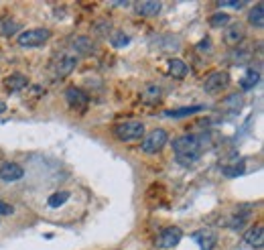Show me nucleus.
<instances>
[{"mask_svg":"<svg viewBox=\"0 0 264 250\" xmlns=\"http://www.w3.org/2000/svg\"><path fill=\"white\" fill-rule=\"evenodd\" d=\"M232 23L230 15H226V12H216V15L210 17V26L212 29H221V26H228Z\"/></svg>","mask_w":264,"mask_h":250,"instance_id":"nucleus-21","label":"nucleus"},{"mask_svg":"<svg viewBox=\"0 0 264 250\" xmlns=\"http://www.w3.org/2000/svg\"><path fill=\"white\" fill-rule=\"evenodd\" d=\"M51 39V31L37 26V29H26L17 37V43L21 47H41Z\"/></svg>","mask_w":264,"mask_h":250,"instance_id":"nucleus-3","label":"nucleus"},{"mask_svg":"<svg viewBox=\"0 0 264 250\" xmlns=\"http://www.w3.org/2000/svg\"><path fill=\"white\" fill-rule=\"evenodd\" d=\"M110 26H112V25H110V21H98V23H94V31L96 33H98V35H102V37H108L110 35Z\"/></svg>","mask_w":264,"mask_h":250,"instance_id":"nucleus-27","label":"nucleus"},{"mask_svg":"<svg viewBox=\"0 0 264 250\" xmlns=\"http://www.w3.org/2000/svg\"><path fill=\"white\" fill-rule=\"evenodd\" d=\"M219 6H224V8H236V10H240V8H244L248 2H244V0H221V2H217Z\"/></svg>","mask_w":264,"mask_h":250,"instance_id":"nucleus-28","label":"nucleus"},{"mask_svg":"<svg viewBox=\"0 0 264 250\" xmlns=\"http://www.w3.org/2000/svg\"><path fill=\"white\" fill-rule=\"evenodd\" d=\"M161 8H163V4L155 2V0H144V2H136L134 4L136 15H141V17H157L161 12Z\"/></svg>","mask_w":264,"mask_h":250,"instance_id":"nucleus-12","label":"nucleus"},{"mask_svg":"<svg viewBox=\"0 0 264 250\" xmlns=\"http://www.w3.org/2000/svg\"><path fill=\"white\" fill-rule=\"evenodd\" d=\"M221 171H224L228 177H238V175L244 173V161H242L240 165L236 163V165H232V167H221Z\"/></svg>","mask_w":264,"mask_h":250,"instance_id":"nucleus-25","label":"nucleus"},{"mask_svg":"<svg viewBox=\"0 0 264 250\" xmlns=\"http://www.w3.org/2000/svg\"><path fill=\"white\" fill-rule=\"evenodd\" d=\"M114 136L120 143H134L144 138V124L141 120H126L118 122L114 126Z\"/></svg>","mask_w":264,"mask_h":250,"instance_id":"nucleus-2","label":"nucleus"},{"mask_svg":"<svg viewBox=\"0 0 264 250\" xmlns=\"http://www.w3.org/2000/svg\"><path fill=\"white\" fill-rule=\"evenodd\" d=\"M203 106H185V108H177V110H167L165 116L167 118H185V116H193V114H197L201 112Z\"/></svg>","mask_w":264,"mask_h":250,"instance_id":"nucleus-19","label":"nucleus"},{"mask_svg":"<svg viewBox=\"0 0 264 250\" xmlns=\"http://www.w3.org/2000/svg\"><path fill=\"white\" fill-rule=\"evenodd\" d=\"M248 218H250V214H242V216H234L232 220H230V228L232 230H240V228H244V224L248 222Z\"/></svg>","mask_w":264,"mask_h":250,"instance_id":"nucleus-26","label":"nucleus"},{"mask_svg":"<svg viewBox=\"0 0 264 250\" xmlns=\"http://www.w3.org/2000/svg\"><path fill=\"white\" fill-rule=\"evenodd\" d=\"M12 212H15V210H12V205H10V203L0 201V216H10Z\"/></svg>","mask_w":264,"mask_h":250,"instance_id":"nucleus-32","label":"nucleus"},{"mask_svg":"<svg viewBox=\"0 0 264 250\" xmlns=\"http://www.w3.org/2000/svg\"><path fill=\"white\" fill-rule=\"evenodd\" d=\"M173 150L181 165H193L201 155V141L195 134H183L173 141Z\"/></svg>","mask_w":264,"mask_h":250,"instance_id":"nucleus-1","label":"nucleus"},{"mask_svg":"<svg viewBox=\"0 0 264 250\" xmlns=\"http://www.w3.org/2000/svg\"><path fill=\"white\" fill-rule=\"evenodd\" d=\"M77 65V55L75 53H61L57 59H55V74L57 75H69Z\"/></svg>","mask_w":264,"mask_h":250,"instance_id":"nucleus-10","label":"nucleus"},{"mask_svg":"<svg viewBox=\"0 0 264 250\" xmlns=\"http://www.w3.org/2000/svg\"><path fill=\"white\" fill-rule=\"evenodd\" d=\"M167 67H169V74L175 77V79H183L187 75V63L183 59H179V57H171L169 61H167Z\"/></svg>","mask_w":264,"mask_h":250,"instance_id":"nucleus-15","label":"nucleus"},{"mask_svg":"<svg viewBox=\"0 0 264 250\" xmlns=\"http://www.w3.org/2000/svg\"><path fill=\"white\" fill-rule=\"evenodd\" d=\"M226 104H232V106H234V110H238V108L242 106V98H240L238 94H232L230 98L226 100Z\"/></svg>","mask_w":264,"mask_h":250,"instance_id":"nucleus-31","label":"nucleus"},{"mask_svg":"<svg viewBox=\"0 0 264 250\" xmlns=\"http://www.w3.org/2000/svg\"><path fill=\"white\" fill-rule=\"evenodd\" d=\"M4 86H6L10 92H21V90H24L26 86H29V79H26L23 74H12V75L6 77Z\"/></svg>","mask_w":264,"mask_h":250,"instance_id":"nucleus-18","label":"nucleus"},{"mask_svg":"<svg viewBox=\"0 0 264 250\" xmlns=\"http://www.w3.org/2000/svg\"><path fill=\"white\" fill-rule=\"evenodd\" d=\"M230 86V75L228 72H214L205 77V83H203V90L207 94H217L221 90H226Z\"/></svg>","mask_w":264,"mask_h":250,"instance_id":"nucleus-6","label":"nucleus"},{"mask_svg":"<svg viewBox=\"0 0 264 250\" xmlns=\"http://www.w3.org/2000/svg\"><path fill=\"white\" fill-rule=\"evenodd\" d=\"M246 37V31H244V25L242 23H230L226 26V31H224V41H226V45L230 47H240V43L244 41Z\"/></svg>","mask_w":264,"mask_h":250,"instance_id":"nucleus-8","label":"nucleus"},{"mask_svg":"<svg viewBox=\"0 0 264 250\" xmlns=\"http://www.w3.org/2000/svg\"><path fill=\"white\" fill-rule=\"evenodd\" d=\"M19 29V25L15 21H10V19H2L0 21V35H4V37H10V35H15Z\"/></svg>","mask_w":264,"mask_h":250,"instance_id":"nucleus-23","label":"nucleus"},{"mask_svg":"<svg viewBox=\"0 0 264 250\" xmlns=\"http://www.w3.org/2000/svg\"><path fill=\"white\" fill-rule=\"evenodd\" d=\"M67 200H69V191H57L53 196H49L47 203H49V207H61Z\"/></svg>","mask_w":264,"mask_h":250,"instance_id":"nucleus-22","label":"nucleus"},{"mask_svg":"<svg viewBox=\"0 0 264 250\" xmlns=\"http://www.w3.org/2000/svg\"><path fill=\"white\" fill-rule=\"evenodd\" d=\"M183 240V230L179 228V226H169V228H165L159 236H157V248L161 250H173L179 246V242Z\"/></svg>","mask_w":264,"mask_h":250,"instance_id":"nucleus-5","label":"nucleus"},{"mask_svg":"<svg viewBox=\"0 0 264 250\" xmlns=\"http://www.w3.org/2000/svg\"><path fill=\"white\" fill-rule=\"evenodd\" d=\"M248 23L254 26V29H262L264 26V6L262 2H258L252 10L248 12Z\"/></svg>","mask_w":264,"mask_h":250,"instance_id":"nucleus-20","label":"nucleus"},{"mask_svg":"<svg viewBox=\"0 0 264 250\" xmlns=\"http://www.w3.org/2000/svg\"><path fill=\"white\" fill-rule=\"evenodd\" d=\"M4 112H6V104L0 102V114H4Z\"/></svg>","mask_w":264,"mask_h":250,"instance_id":"nucleus-33","label":"nucleus"},{"mask_svg":"<svg viewBox=\"0 0 264 250\" xmlns=\"http://www.w3.org/2000/svg\"><path fill=\"white\" fill-rule=\"evenodd\" d=\"M141 98H143V102H146V104H159L161 98H163V90L157 86V83H148V86L143 90Z\"/></svg>","mask_w":264,"mask_h":250,"instance_id":"nucleus-17","label":"nucleus"},{"mask_svg":"<svg viewBox=\"0 0 264 250\" xmlns=\"http://www.w3.org/2000/svg\"><path fill=\"white\" fill-rule=\"evenodd\" d=\"M167 143H169V134H167V130L155 128V130L148 132V134L143 138L141 149H143L144 152H148V155H155V152H161V150L165 149Z\"/></svg>","mask_w":264,"mask_h":250,"instance_id":"nucleus-4","label":"nucleus"},{"mask_svg":"<svg viewBox=\"0 0 264 250\" xmlns=\"http://www.w3.org/2000/svg\"><path fill=\"white\" fill-rule=\"evenodd\" d=\"M72 49L75 51V55H92L96 51V43L90 37H75L72 41Z\"/></svg>","mask_w":264,"mask_h":250,"instance_id":"nucleus-13","label":"nucleus"},{"mask_svg":"<svg viewBox=\"0 0 264 250\" xmlns=\"http://www.w3.org/2000/svg\"><path fill=\"white\" fill-rule=\"evenodd\" d=\"M191 238L195 240V244L201 248V250H214L217 246V236L214 230L210 228H203V230H197L191 234Z\"/></svg>","mask_w":264,"mask_h":250,"instance_id":"nucleus-9","label":"nucleus"},{"mask_svg":"<svg viewBox=\"0 0 264 250\" xmlns=\"http://www.w3.org/2000/svg\"><path fill=\"white\" fill-rule=\"evenodd\" d=\"M23 177H24V169L19 163H4L0 167V181L15 183V181H21Z\"/></svg>","mask_w":264,"mask_h":250,"instance_id":"nucleus-11","label":"nucleus"},{"mask_svg":"<svg viewBox=\"0 0 264 250\" xmlns=\"http://www.w3.org/2000/svg\"><path fill=\"white\" fill-rule=\"evenodd\" d=\"M110 43H112L114 47H126V45L130 43V37L124 35L122 31H116L112 37H110Z\"/></svg>","mask_w":264,"mask_h":250,"instance_id":"nucleus-24","label":"nucleus"},{"mask_svg":"<svg viewBox=\"0 0 264 250\" xmlns=\"http://www.w3.org/2000/svg\"><path fill=\"white\" fill-rule=\"evenodd\" d=\"M197 51H199V53H207V55H210V53L214 51V47H212V39H210V37L201 39V41H199V45H197Z\"/></svg>","mask_w":264,"mask_h":250,"instance_id":"nucleus-29","label":"nucleus"},{"mask_svg":"<svg viewBox=\"0 0 264 250\" xmlns=\"http://www.w3.org/2000/svg\"><path fill=\"white\" fill-rule=\"evenodd\" d=\"M244 240H246L248 246H252V248H262V244H264V226L258 224L254 228H250L246 232V236H244Z\"/></svg>","mask_w":264,"mask_h":250,"instance_id":"nucleus-14","label":"nucleus"},{"mask_svg":"<svg viewBox=\"0 0 264 250\" xmlns=\"http://www.w3.org/2000/svg\"><path fill=\"white\" fill-rule=\"evenodd\" d=\"M65 100H67V104L72 106L73 110H86L88 104H90V96L83 90L75 88V86H69L65 90Z\"/></svg>","mask_w":264,"mask_h":250,"instance_id":"nucleus-7","label":"nucleus"},{"mask_svg":"<svg viewBox=\"0 0 264 250\" xmlns=\"http://www.w3.org/2000/svg\"><path fill=\"white\" fill-rule=\"evenodd\" d=\"M258 81H260V72L254 69V67H250L248 72L244 74V77L240 79V88L244 92H250V90H254L258 86Z\"/></svg>","mask_w":264,"mask_h":250,"instance_id":"nucleus-16","label":"nucleus"},{"mask_svg":"<svg viewBox=\"0 0 264 250\" xmlns=\"http://www.w3.org/2000/svg\"><path fill=\"white\" fill-rule=\"evenodd\" d=\"M248 57H250V53H248V51H238V53H234V55H232L234 63H244V61H248Z\"/></svg>","mask_w":264,"mask_h":250,"instance_id":"nucleus-30","label":"nucleus"}]
</instances>
